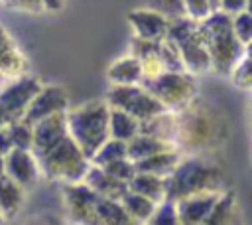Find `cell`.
<instances>
[{
    "label": "cell",
    "mask_w": 252,
    "mask_h": 225,
    "mask_svg": "<svg viewBox=\"0 0 252 225\" xmlns=\"http://www.w3.org/2000/svg\"><path fill=\"white\" fill-rule=\"evenodd\" d=\"M228 130L226 114L209 101L197 97L191 105L173 112L171 142L183 156L211 158L226 146Z\"/></svg>",
    "instance_id": "cell-1"
},
{
    "label": "cell",
    "mask_w": 252,
    "mask_h": 225,
    "mask_svg": "<svg viewBox=\"0 0 252 225\" xmlns=\"http://www.w3.org/2000/svg\"><path fill=\"white\" fill-rule=\"evenodd\" d=\"M65 114L71 138L89 158H93L104 140L110 138V105L106 99H91L69 107Z\"/></svg>",
    "instance_id": "cell-2"
},
{
    "label": "cell",
    "mask_w": 252,
    "mask_h": 225,
    "mask_svg": "<svg viewBox=\"0 0 252 225\" xmlns=\"http://www.w3.org/2000/svg\"><path fill=\"white\" fill-rule=\"evenodd\" d=\"M199 30L213 59V73L228 77L232 67L244 55V43L232 30V16L222 10H215L199 22Z\"/></svg>",
    "instance_id": "cell-3"
},
{
    "label": "cell",
    "mask_w": 252,
    "mask_h": 225,
    "mask_svg": "<svg viewBox=\"0 0 252 225\" xmlns=\"http://www.w3.org/2000/svg\"><path fill=\"white\" fill-rule=\"evenodd\" d=\"M167 197L181 199L201 191L224 189V172L207 156H183L177 168L165 178Z\"/></svg>",
    "instance_id": "cell-4"
},
{
    "label": "cell",
    "mask_w": 252,
    "mask_h": 225,
    "mask_svg": "<svg viewBox=\"0 0 252 225\" xmlns=\"http://www.w3.org/2000/svg\"><path fill=\"white\" fill-rule=\"evenodd\" d=\"M37 160H39L41 178L55 184L83 182L91 166V158L79 148V144L71 138V134L65 136L47 152L39 154Z\"/></svg>",
    "instance_id": "cell-5"
},
{
    "label": "cell",
    "mask_w": 252,
    "mask_h": 225,
    "mask_svg": "<svg viewBox=\"0 0 252 225\" xmlns=\"http://www.w3.org/2000/svg\"><path fill=\"white\" fill-rule=\"evenodd\" d=\"M142 85L167 109L181 111L199 97V79L189 71H161L146 77Z\"/></svg>",
    "instance_id": "cell-6"
},
{
    "label": "cell",
    "mask_w": 252,
    "mask_h": 225,
    "mask_svg": "<svg viewBox=\"0 0 252 225\" xmlns=\"http://www.w3.org/2000/svg\"><path fill=\"white\" fill-rule=\"evenodd\" d=\"M104 99L110 107L130 112L140 122L154 118L167 111L142 83L140 85H110Z\"/></svg>",
    "instance_id": "cell-7"
},
{
    "label": "cell",
    "mask_w": 252,
    "mask_h": 225,
    "mask_svg": "<svg viewBox=\"0 0 252 225\" xmlns=\"http://www.w3.org/2000/svg\"><path fill=\"white\" fill-rule=\"evenodd\" d=\"M41 87H43V81L32 73L6 79V83L0 87V109L6 120L14 122L24 118L35 95L41 91Z\"/></svg>",
    "instance_id": "cell-8"
},
{
    "label": "cell",
    "mask_w": 252,
    "mask_h": 225,
    "mask_svg": "<svg viewBox=\"0 0 252 225\" xmlns=\"http://www.w3.org/2000/svg\"><path fill=\"white\" fill-rule=\"evenodd\" d=\"M61 199L69 221L81 225H98L96 203L100 195L94 193L85 182L61 184Z\"/></svg>",
    "instance_id": "cell-9"
},
{
    "label": "cell",
    "mask_w": 252,
    "mask_h": 225,
    "mask_svg": "<svg viewBox=\"0 0 252 225\" xmlns=\"http://www.w3.org/2000/svg\"><path fill=\"white\" fill-rule=\"evenodd\" d=\"M71 107V99H69V93L63 85H45L41 87V91L35 95L33 103L30 105L28 112H26V120L28 122H37L49 114H55V112H61V111H67Z\"/></svg>",
    "instance_id": "cell-10"
},
{
    "label": "cell",
    "mask_w": 252,
    "mask_h": 225,
    "mask_svg": "<svg viewBox=\"0 0 252 225\" xmlns=\"http://www.w3.org/2000/svg\"><path fill=\"white\" fill-rule=\"evenodd\" d=\"M6 162V176L12 178L14 182H18L20 186L33 188L39 178V160L33 154V150H24V148H14L4 156Z\"/></svg>",
    "instance_id": "cell-11"
},
{
    "label": "cell",
    "mask_w": 252,
    "mask_h": 225,
    "mask_svg": "<svg viewBox=\"0 0 252 225\" xmlns=\"http://www.w3.org/2000/svg\"><path fill=\"white\" fill-rule=\"evenodd\" d=\"M126 22L136 38L161 39L167 34L169 18L156 8H134L126 14Z\"/></svg>",
    "instance_id": "cell-12"
},
{
    "label": "cell",
    "mask_w": 252,
    "mask_h": 225,
    "mask_svg": "<svg viewBox=\"0 0 252 225\" xmlns=\"http://www.w3.org/2000/svg\"><path fill=\"white\" fill-rule=\"evenodd\" d=\"M65 136H69V126H67V114L65 111L49 114L37 122H33V154L39 156L53 148L57 142H61Z\"/></svg>",
    "instance_id": "cell-13"
},
{
    "label": "cell",
    "mask_w": 252,
    "mask_h": 225,
    "mask_svg": "<svg viewBox=\"0 0 252 225\" xmlns=\"http://www.w3.org/2000/svg\"><path fill=\"white\" fill-rule=\"evenodd\" d=\"M220 191L222 189L201 191V193L177 199L175 203H177V213H179V225H205Z\"/></svg>",
    "instance_id": "cell-14"
},
{
    "label": "cell",
    "mask_w": 252,
    "mask_h": 225,
    "mask_svg": "<svg viewBox=\"0 0 252 225\" xmlns=\"http://www.w3.org/2000/svg\"><path fill=\"white\" fill-rule=\"evenodd\" d=\"M179 49H181V59H183L185 71H189L197 77L213 73V59H211L207 41L201 36V30H197V34L193 38L183 41L179 45Z\"/></svg>",
    "instance_id": "cell-15"
},
{
    "label": "cell",
    "mask_w": 252,
    "mask_h": 225,
    "mask_svg": "<svg viewBox=\"0 0 252 225\" xmlns=\"http://www.w3.org/2000/svg\"><path fill=\"white\" fill-rule=\"evenodd\" d=\"M83 182L94 193H98L100 197H108V199H122V195L130 189V186L126 182L118 180L106 168H102L98 164H93V162H91V166H89Z\"/></svg>",
    "instance_id": "cell-16"
},
{
    "label": "cell",
    "mask_w": 252,
    "mask_h": 225,
    "mask_svg": "<svg viewBox=\"0 0 252 225\" xmlns=\"http://www.w3.org/2000/svg\"><path fill=\"white\" fill-rule=\"evenodd\" d=\"M161 39H144V38H136V36H132V39H130V53H134L140 59L146 77H154V75L165 71L163 61H161Z\"/></svg>",
    "instance_id": "cell-17"
},
{
    "label": "cell",
    "mask_w": 252,
    "mask_h": 225,
    "mask_svg": "<svg viewBox=\"0 0 252 225\" xmlns=\"http://www.w3.org/2000/svg\"><path fill=\"white\" fill-rule=\"evenodd\" d=\"M144 77V67L134 53H126L106 67V79L110 85H140Z\"/></svg>",
    "instance_id": "cell-18"
},
{
    "label": "cell",
    "mask_w": 252,
    "mask_h": 225,
    "mask_svg": "<svg viewBox=\"0 0 252 225\" xmlns=\"http://www.w3.org/2000/svg\"><path fill=\"white\" fill-rule=\"evenodd\" d=\"M26 203V188L8 178L6 174L0 176V215L4 221H10L20 215Z\"/></svg>",
    "instance_id": "cell-19"
},
{
    "label": "cell",
    "mask_w": 252,
    "mask_h": 225,
    "mask_svg": "<svg viewBox=\"0 0 252 225\" xmlns=\"http://www.w3.org/2000/svg\"><path fill=\"white\" fill-rule=\"evenodd\" d=\"M171 148H175V146L171 142L159 138V136H154L148 132H138L132 140H128V158L134 162H140V160H146L158 152L171 150Z\"/></svg>",
    "instance_id": "cell-20"
},
{
    "label": "cell",
    "mask_w": 252,
    "mask_h": 225,
    "mask_svg": "<svg viewBox=\"0 0 252 225\" xmlns=\"http://www.w3.org/2000/svg\"><path fill=\"white\" fill-rule=\"evenodd\" d=\"M183 154L177 150V148H171V150H163V152H158L146 160H140L136 162V170L138 172H148V174H156V176H161V178H167L175 168L177 164L181 162Z\"/></svg>",
    "instance_id": "cell-21"
},
{
    "label": "cell",
    "mask_w": 252,
    "mask_h": 225,
    "mask_svg": "<svg viewBox=\"0 0 252 225\" xmlns=\"http://www.w3.org/2000/svg\"><path fill=\"white\" fill-rule=\"evenodd\" d=\"M238 213V197L232 188H224L219 193V199L215 201L205 225H226L234 221V215Z\"/></svg>",
    "instance_id": "cell-22"
},
{
    "label": "cell",
    "mask_w": 252,
    "mask_h": 225,
    "mask_svg": "<svg viewBox=\"0 0 252 225\" xmlns=\"http://www.w3.org/2000/svg\"><path fill=\"white\" fill-rule=\"evenodd\" d=\"M128 186L132 191H138L156 203L167 199V186H165V178L161 176L148 174V172H136V176L130 180Z\"/></svg>",
    "instance_id": "cell-23"
},
{
    "label": "cell",
    "mask_w": 252,
    "mask_h": 225,
    "mask_svg": "<svg viewBox=\"0 0 252 225\" xmlns=\"http://www.w3.org/2000/svg\"><path fill=\"white\" fill-rule=\"evenodd\" d=\"M140 124L142 122L136 116H132L130 112H126L122 109H116V107H110V122H108L110 136L128 142L140 132Z\"/></svg>",
    "instance_id": "cell-24"
},
{
    "label": "cell",
    "mask_w": 252,
    "mask_h": 225,
    "mask_svg": "<svg viewBox=\"0 0 252 225\" xmlns=\"http://www.w3.org/2000/svg\"><path fill=\"white\" fill-rule=\"evenodd\" d=\"M122 205L124 209L128 211V215L132 217L134 223H150V217L154 215V209H156V201H152L150 197L138 193V191H132L128 189L124 195H122Z\"/></svg>",
    "instance_id": "cell-25"
},
{
    "label": "cell",
    "mask_w": 252,
    "mask_h": 225,
    "mask_svg": "<svg viewBox=\"0 0 252 225\" xmlns=\"http://www.w3.org/2000/svg\"><path fill=\"white\" fill-rule=\"evenodd\" d=\"M96 215H98V225H132L134 223L120 199L100 197L96 203Z\"/></svg>",
    "instance_id": "cell-26"
},
{
    "label": "cell",
    "mask_w": 252,
    "mask_h": 225,
    "mask_svg": "<svg viewBox=\"0 0 252 225\" xmlns=\"http://www.w3.org/2000/svg\"><path fill=\"white\" fill-rule=\"evenodd\" d=\"M0 73H2L6 79H14V77H20V75L30 73L28 55H26L18 45H14L12 49H8V51L0 57Z\"/></svg>",
    "instance_id": "cell-27"
},
{
    "label": "cell",
    "mask_w": 252,
    "mask_h": 225,
    "mask_svg": "<svg viewBox=\"0 0 252 225\" xmlns=\"http://www.w3.org/2000/svg\"><path fill=\"white\" fill-rule=\"evenodd\" d=\"M199 30V22L193 20L191 16L183 14V16H175V18H169V26H167V34L165 38L175 41L177 45H181L183 41H187L189 38H193Z\"/></svg>",
    "instance_id": "cell-28"
},
{
    "label": "cell",
    "mask_w": 252,
    "mask_h": 225,
    "mask_svg": "<svg viewBox=\"0 0 252 225\" xmlns=\"http://www.w3.org/2000/svg\"><path fill=\"white\" fill-rule=\"evenodd\" d=\"M126 156H128V142L110 136V138L104 140V144L94 152V156L91 158V162H93V164H98V166H106V164L116 162V160L126 158Z\"/></svg>",
    "instance_id": "cell-29"
},
{
    "label": "cell",
    "mask_w": 252,
    "mask_h": 225,
    "mask_svg": "<svg viewBox=\"0 0 252 225\" xmlns=\"http://www.w3.org/2000/svg\"><path fill=\"white\" fill-rule=\"evenodd\" d=\"M228 79H230L232 87H236L238 91L252 93V57L250 55H242L240 61L232 67Z\"/></svg>",
    "instance_id": "cell-30"
},
{
    "label": "cell",
    "mask_w": 252,
    "mask_h": 225,
    "mask_svg": "<svg viewBox=\"0 0 252 225\" xmlns=\"http://www.w3.org/2000/svg\"><path fill=\"white\" fill-rule=\"evenodd\" d=\"M10 134H12V142L14 148H24V150H32L33 146V124L28 122L26 118L8 122Z\"/></svg>",
    "instance_id": "cell-31"
},
{
    "label": "cell",
    "mask_w": 252,
    "mask_h": 225,
    "mask_svg": "<svg viewBox=\"0 0 252 225\" xmlns=\"http://www.w3.org/2000/svg\"><path fill=\"white\" fill-rule=\"evenodd\" d=\"M152 225H179V213H177V203L175 199H163L156 205L154 215L150 217Z\"/></svg>",
    "instance_id": "cell-32"
},
{
    "label": "cell",
    "mask_w": 252,
    "mask_h": 225,
    "mask_svg": "<svg viewBox=\"0 0 252 225\" xmlns=\"http://www.w3.org/2000/svg\"><path fill=\"white\" fill-rule=\"evenodd\" d=\"M161 61H163L165 71H185L179 45L167 38L161 39Z\"/></svg>",
    "instance_id": "cell-33"
},
{
    "label": "cell",
    "mask_w": 252,
    "mask_h": 225,
    "mask_svg": "<svg viewBox=\"0 0 252 225\" xmlns=\"http://www.w3.org/2000/svg\"><path fill=\"white\" fill-rule=\"evenodd\" d=\"M232 30L236 34V38L246 45L248 41H252V10H242L238 14L232 16Z\"/></svg>",
    "instance_id": "cell-34"
},
{
    "label": "cell",
    "mask_w": 252,
    "mask_h": 225,
    "mask_svg": "<svg viewBox=\"0 0 252 225\" xmlns=\"http://www.w3.org/2000/svg\"><path fill=\"white\" fill-rule=\"evenodd\" d=\"M102 168H106L112 176H116L118 180H122V182H126V184H130V180L136 176V162L134 160H130L128 156L126 158H120V160H116V162H110V164H106V166H102Z\"/></svg>",
    "instance_id": "cell-35"
},
{
    "label": "cell",
    "mask_w": 252,
    "mask_h": 225,
    "mask_svg": "<svg viewBox=\"0 0 252 225\" xmlns=\"http://www.w3.org/2000/svg\"><path fill=\"white\" fill-rule=\"evenodd\" d=\"M183 8H185V14L197 22L205 20L213 12L211 0H183Z\"/></svg>",
    "instance_id": "cell-36"
},
{
    "label": "cell",
    "mask_w": 252,
    "mask_h": 225,
    "mask_svg": "<svg viewBox=\"0 0 252 225\" xmlns=\"http://www.w3.org/2000/svg\"><path fill=\"white\" fill-rule=\"evenodd\" d=\"M148 2H150V8L159 10L167 18H175V16H183L185 14L183 0H148Z\"/></svg>",
    "instance_id": "cell-37"
},
{
    "label": "cell",
    "mask_w": 252,
    "mask_h": 225,
    "mask_svg": "<svg viewBox=\"0 0 252 225\" xmlns=\"http://www.w3.org/2000/svg\"><path fill=\"white\" fill-rule=\"evenodd\" d=\"M8 8L20 10V12H30V14H37L43 12V6L39 0H2Z\"/></svg>",
    "instance_id": "cell-38"
},
{
    "label": "cell",
    "mask_w": 252,
    "mask_h": 225,
    "mask_svg": "<svg viewBox=\"0 0 252 225\" xmlns=\"http://www.w3.org/2000/svg\"><path fill=\"white\" fill-rule=\"evenodd\" d=\"M219 10H222V12L230 14V16H234V14L242 12V10H246V0H220Z\"/></svg>",
    "instance_id": "cell-39"
},
{
    "label": "cell",
    "mask_w": 252,
    "mask_h": 225,
    "mask_svg": "<svg viewBox=\"0 0 252 225\" xmlns=\"http://www.w3.org/2000/svg\"><path fill=\"white\" fill-rule=\"evenodd\" d=\"M10 150H14V142H12L10 128H8V124H6L4 128H0V154L6 156Z\"/></svg>",
    "instance_id": "cell-40"
},
{
    "label": "cell",
    "mask_w": 252,
    "mask_h": 225,
    "mask_svg": "<svg viewBox=\"0 0 252 225\" xmlns=\"http://www.w3.org/2000/svg\"><path fill=\"white\" fill-rule=\"evenodd\" d=\"M14 45H16L14 38H12V36H10V34H8V32H6L2 26H0V57H2V55H4L8 49H12Z\"/></svg>",
    "instance_id": "cell-41"
},
{
    "label": "cell",
    "mask_w": 252,
    "mask_h": 225,
    "mask_svg": "<svg viewBox=\"0 0 252 225\" xmlns=\"http://www.w3.org/2000/svg\"><path fill=\"white\" fill-rule=\"evenodd\" d=\"M43 6V12H61L67 4V0H39Z\"/></svg>",
    "instance_id": "cell-42"
},
{
    "label": "cell",
    "mask_w": 252,
    "mask_h": 225,
    "mask_svg": "<svg viewBox=\"0 0 252 225\" xmlns=\"http://www.w3.org/2000/svg\"><path fill=\"white\" fill-rule=\"evenodd\" d=\"M6 174V162H4V156L0 154V176H4Z\"/></svg>",
    "instance_id": "cell-43"
},
{
    "label": "cell",
    "mask_w": 252,
    "mask_h": 225,
    "mask_svg": "<svg viewBox=\"0 0 252 225\" xmlns=\"http://www.w3.org/2000/svg\"><path fill=\"white\" fill-rule=\"evenodd\" d=\"M244 55H250V57H252V41H248V43L244 45Z\"/></svg>",
    "instance_id": "cell-44"
},
{
    "label": "cell",
    "mask_w": 252,
    "mask_h": 225,
    "mask_svg": "<svg viewBox=\"0 0 252 225\" xmlns=\"http://www.w3.org/2000/svg\"><path fill=\"white\" fill-rule=\"evenodd\" d=\"M8 124V120H6V116H4V112H2V109H0V128H4Z\"/></svg>",
    "instance_id": "cell-45"
},
{
    "label": "cell",
    "mask_w": 252,
    "mask_h": 225,
    "mask_svg": "<svg viewBox=\"0 0 252 225\" xmlns=\"http://www.w3.org/2000/svg\"><path fill=\"white\" fill-rule=\"evenodd\" d=\"M219 4H220V0H211V6H213V12H215V10H219Z\"/></svg>",
    "instance_id": "cell-46"
},
{
    "label": "cell",
    "mask_w": 252,
    "mask_h": 225,
    "mask_svg": "<svg viewBox=\"0 0 252 225\" xmlns=\"http://www.w3.org/2000/svg\"><path fill=\"white\" fill-rule=\"evenodd\" d=\"M4 83H6V77H4V75H2V73H0V87H2V85H4Z\"/></svg>",
    "instance_id": "cell-47"
},
{
    "label": "cell",
    "mask_w": 252,
    "mask_h": 225,
    "mask_svg": "<svg viewBox=\"0 0 252 225\" xmlns=\"http://www.w3.org/2000/svg\"><path fill=\"white\" fill-rule=\"evenodd\" d=\"M246 8H248V10H252V0H246Z\"/></svg>",
    "instance_id": "cell-48"
},
{
    "label": "cell",
    "mask_w": 252,
    "mask_h": 225,
    "mask_svg": "<svg viewBox=\"0 0 252 225\" xmlns=\"http://www.w3.org/2000/svg\"><path fill=\"white\" fill-rule=\"evenodd\" d=\"M2 221H4V217H2V215H0V223H2Z\"/></svg>",
    "instance_id": "cell-49"
},
{
    "label": "cell",
    "mask_w": 252,
    "mask_h": 225,
    "mask_svg": "<svg viewBox=\"0 0 252 225\" xmlns=\"http://www.w3.org/2000/svg\"><path fill=\"white\" fill-rule=\"evenodd\" d=\"M250 111H252V99H250Z\"/></svg>",
    "instance_id": "cell-50"
}]
</instances>
